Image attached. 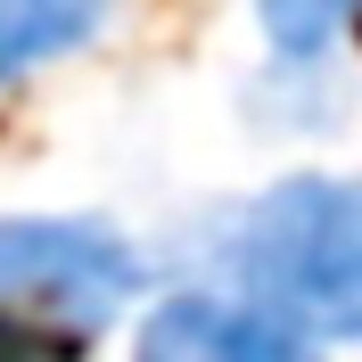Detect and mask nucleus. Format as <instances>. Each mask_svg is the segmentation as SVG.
Masks as SVG:
<instances>
[{
    "label": "nucleus",
    "instance_id": "f257e3e1",
    "mask_svg": "<svg viewBox=\"0 0 362 362\" xmlns=\"http://www.w3.org/2000/svg\"><path fill=\"white\" fill-rule=\"evenodd\" d=\"M206 280L296 321L313 346H362V173H280L223 206Z\"/></svg>",
    "mask_w": 362,
    "mask_h": 362
},
{
    "label": "nucleus",
    "instance_id": "f03ea898",
    "mask_svg": "<svg viewBox=\"0 0 362 362\" xmlns=\"http://www.w3.org/2000/svg\"><path fill=\"white\" fill-rule=\"evenodd\" d=\"M148 288V264L99 214H0V321H49L66 338L107 329Z\"/></svg>",
    "mask_w": 362,
    "mask_h": 362
},
{
    "label": "nucleus",
    "instance_id": "7ed1b4c3",
    "mask_svg": "<svg viewBox=\"0 0 362 362\" xmlns=\"http://www.w3.org/2000/svg\"><path fill=\"white\" fill-rule=\"evenodd\" d=\"M132 362H321V346L296 321L264 313L255 296L189 280L148 296V313L132 321Z\"/></svg>",
    "mask_w": 362,
    "mask_h": 362
},
{
    "label": "nucleus",
    "instance_id": "20e7f679",
    "mask_svg": "<svg viewBox=\"0 0 362 362\" xmlns=\"http://www.w3.org/2000/svg\"><path fill=\"white\" fill-rule=\"evenodd\" d=\"M115 8L124 0H0V90H17L25 74L90 49Z\"/></svg>",
    "mask_w": 362,
    "mask_h": 362
},
{
    "label": "nucleus",
    "instance_id": "39448f33",
    "mask_svg": "<svg viewBox=\"0 0 362 362\" xmlns=\"http://www.w3.org/2000/svg\"><path fill=\"white\" fill-rule=\"evenodd\" d=\"M354 17H362V0H255V33L280 66H321Z\"/></svg>",
    "mask_w": 362,
    "mask_h": 362
}]
</instances>
